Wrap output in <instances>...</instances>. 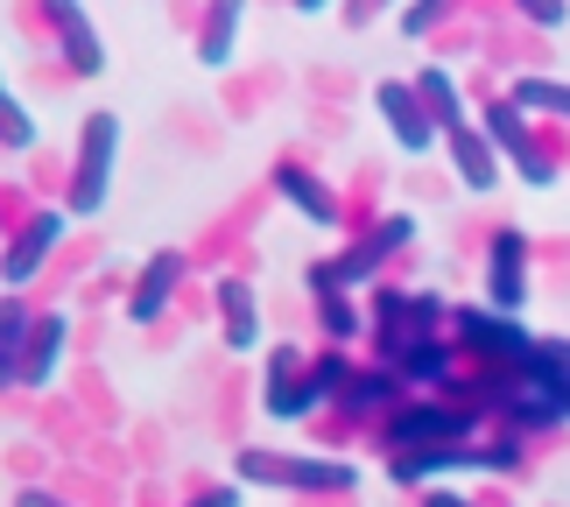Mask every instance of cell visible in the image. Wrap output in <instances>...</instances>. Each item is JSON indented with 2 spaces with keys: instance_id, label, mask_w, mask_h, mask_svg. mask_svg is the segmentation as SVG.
Returning <instances> with one entry per match:
<instances>
[{
  "instance_id": "cell-1",
  "label": "cell",
  "mask_w": 570,
  "mask_h": 507,
  "mask_svg": "<svg viewBox=\"0 0 570 507\" xmlns=\"http://www.w3.org/2000/svg\"><path fill=\"white\" fill-rule=\"evenodd\" d=\"M114 114H92V127H85V163H78V184H71V212H99L106 197V169H114Z\"/></svg>"
},
{
  "instance_id": "cell-2",
  "label": "cell",
  "mask_w": 570,
  "mask_h": 507,
  "mask_svg": "<svg viewBox=\"0 0 570 507\" xmlns=\"http://www.w3.org/2000/svg\"><path fill=\"white\" fill-rule=\"evenodd\" d=\"M381 114L394 120V135H402V148H409V156H423V148H430V114L409 99V85H394V78L381 85Z\"/></svg>"
},
{
  "instance_id": "cell-3",
  "label": "cell",
  "mask_w": 570,
  "mask_h": 507,
  "mask_svg": "<svg viewBox=\"0 0 570 507\" xmlns=\"http://www.w3.org/2000/svg\"><path fill=\"white\" fill-rule=\"evenodd\" d=\"M493 303H500V311H514V303H521V240L514 233L493 240Z\"/></svg>"
},
{
  "instance_id": "cell-4",
  "label": "cell",
  "mask_w": 570,
  "mask_h": 507,
  "mask_svg": "<svg viewBox=\"0 0 570 507\" xmlns=\"http://www.w3.org/2000/svg\"><path fill=\"white\" fill-rule=\"evenodd\" d=\"M57 233H63V218H36L29 240H14V254H8V282H29L42 269V247H50Z\"/></svg>"
},
{
  "instance_id": "cell-5",
  "label": "cell",
  "mask_w": 570,
  "mask_h": 507,
  "mask_svg": "<svg viewBox=\"0 0 570 507\" xmlns=\"http://www.w3.org/2000/svg\"><path fill=\"white\" fill-rule=\"evenodd\" d=\"M458 176H465L472 191H493V156H487V142H479L472 127H458Z\"/></svg>"
},
{
  "instance_id": "cell-6",
  "label": "cell",
  "mask_w": 570,
  "mask_h": 507,
  "mask_svg": "<svg viewBox=\"0 0 570 507\" xmlns=\"http://www.w3.org/2000/svg\"><path fill=\"white\" fill-rule=\"evenodd\" d=\"M177 269H184L177 254H163L156 269H148V282H141V296H135V318H156V311H163V296H169V282H177Z\"/></svg>"
},
{
  "instance_id": "cell-7",
  "label": "cell",
  "mask_w": 570,
  "mask_h": 507,
  "mask_svg": "<svg viewBox=\"0 0 570 507\" xmlns=\"http://www.w3.org/2000/svg\"><path fill=\"white\" fill-rule=\"evenodd\" d=\"M226 311H233V324H226V339H233V345H254V332H261V324H254V296L239 290V282H233V290H226Z\"/></svg>"
},
{
  "instance_id": "cell-8",
  "label": "cell",
  "mask_w": 570,
  "mask_h": 507,
  "mask_svg": "<svg viewBox=\"0 0 570 507\" xmlns=\"http://www.w3.org/2000/svg\"><path fill=\"white\" fill-rule=\"evenodd\" d=\"M57 339H63V318H50V324H42V339H36V360H29V373H21V381H50V360H57Z\"/></svg>"
},
{
  "instance_id": "cell-9",
  "label": "cell",
  "mask_w": 570,
  "mask_h": 507,
  "mask_svg": "<svg viewBox=\"0 0 570 507\" xmlns=\"http://www.w3.org/2000/svg\"><path fill=\"white\" fill-rule=\"evenodd\" d=\"M63 21H71V50H78V64H85V71H99V42H92V21H85V14H63Z\"/></svg>"
},
{
  "instance_id": "cell-10",
  "label": "cell",
  "mask_w": 570,
  "mask_h": 507,
  "mask_svg": "<svg viewBox=\"0 0 570 507\" xmlns=\"http://www.w3.org/2000/svg\"><path fill=\"white\" fill-rule=\"evenodd\" d=\"M423 92H430V106H436L444 120H458V92H451V78H444V71H430V78H423Z\"/></svg>"
},
{
  "instance_id": "cell-11",
  "label": "cell",
  "mask_w": 570,
  "mask_h": 507,
  "mask_svg": "<svg viewBox=\"0 0 570 507\" xmlns=\"http://www.w3.org/2000/svg\"><path fill=\"white\" fill-rule=\"evenodd\" d=\"M521 106H557V114H570V92H557V85H521Z\"/></svg>"
},
{
  "instance_id": "cell-12",
  "label": "cell",
  "mask_w": 570,
  "mask_h": 507,
  "mask_svg": "<svg viewBox=\"0 0 570 507\" xmlns=\"http://www.w3.org/2000/svg\"><path fill=\"white\" fill-rule=\"evenodd\" d=\"M402 430H409V437H415V430H423V437H451L458 423H451V416H436V409H423V416H409Z\"/></svg>"
},
{
  "instance_id": "cell-13",
  "label": "cell",
  "mask_w": 570,
  "mask_h": 507,
  "mask_svg": "<svg viewBox=\"0 0 570 507\" xmlns=\"http://www.w3.org/2000/svg\"><path fill=\"white\" fill-rule=\"evenodd\" d=\"M29 142H36V127H29V114L8 99V148H29Z\"/></svg>"
},
{
  "instance_id": "cell-14",
  "label": "cell",
  "mask_w": 570,
  "mask_h": 507,
  "mask_svg": "<svg viewBox=\"0 0 570 507\" xmlns=\"http://www.w3.org/2000/svg\"><path fill=\"white\" fill-rule=\"evenodd\" d=\"M14 507H57V500H50V494H21Z\"/></svg>"
},
{
  "instance_id": "cell-15",
  "label": "cell",
  "mask_w": 570,
  "mask_h": 507,
  "mask_svg": "<svg viewBox=\"0 0 570 507\" xmlns=\"http://www.w3.org/2000/svg\"><path fill=\"white\" fill-rule=\"evenodd\" d=\"M205 507H239V494H212V500H205Z\"/></svg>"
},
{
  "instance_id": "cell-16",
  "label": "cell",
  "mask_w": 570,
  "mask_h": 507,
  "mask_svg": "<svg viewBox=\"0 0 570 507\" xmlns=\"http://www.w3.org/2000/svg\"><path fill=\"white\" fill-rule=\"evenodd\" d=\"M430 507H465V500H451V494H436V500H430Z\"/></svg>"
}]
</instances>
